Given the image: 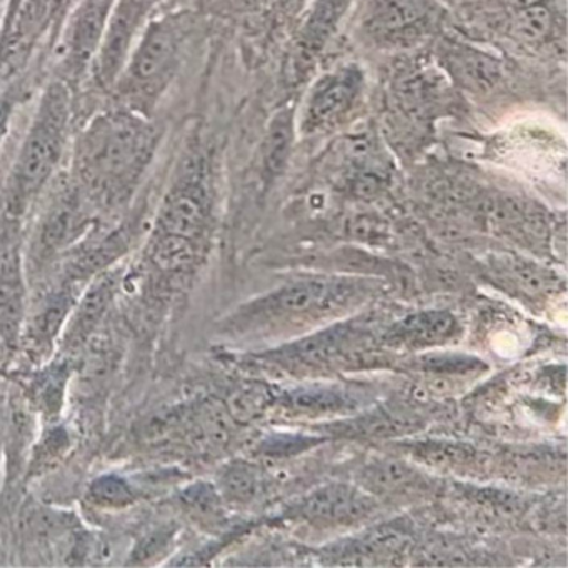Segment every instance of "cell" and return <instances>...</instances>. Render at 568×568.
Masks as SVG:
<instances>
[{
	"instance_id": "obj_1",
	"label": "cell",
	"mask_w": 568,
	"mask_h": 568,
	"mask_svg": "<svg viewBox=\"0 0 568 568\" xmlns=\"http://www.w3.org/2000/svg\"><path fill=\"white\" fill-rule=\"evenodd\" d=\"M151 118L119 108L92 118L74 142L72 181L98 207L128 204L161 142Z\"/></svg>"
},
{
	"instance_id": "obj_2",
	"label": "cell",
	"mask_w": 568,
	"mask_h": 568,
	"mask_svg": "<svg viewBox=\"0 0 568 568\" xmlns=\"http://www.w3.org/2000/svg\"><path fill=\"white\" fill-rule=\"evenodd\" d=\"M74 89L61 79L42 92L28 134L19 148L4 189L6 214L12 222L28 214L36 199L51 184L71 139Z\"/></svg>"
},
{
	"instance_id": "obj_3",
	"label": "cell",
	"mask_w": 568,
	"mask_h": 568,
	"mask_svg": "<svg viewBox=\"0 0 568 568\" xmlns=\"http://www.w3.org/2000/svg\"><path fill=\"white\" fill-rule=\"evenodd\" d=\"M195 28L189 12L148 22L114 89L119 105L151 118L174 82Z\"/></svg>"
},
{
	"instance_id": "obj_4",
	"label": "cell",
	"mask_w": 568,
	"mask_h": 568,
	"mask_svg": "<svg viewBox=\"0 0 568 568\" xmlns=\"http://www.w3.org/2000/svg\"><path fill=\"white\" fill-rule=\"evenodd\" d=\"M374 292L375 284L367 278L334 275L298 278L242 305L229 318V327L247 332L315 321L362 304Z\"/></svg>"
},
{
	"instance_id": "obj_5",
	"label": "cell",
	"mask_w": 568,
	"mask_h": 568,
	"mask_svg": "<svg viewBox=\"0 0 568 568\" xmlns=\"http://www.w3.org/2000/svg\"><path fill=\"white\" fill-rule=\"evenodd\" d=\"M445 18L438 0H367L358 14L357 34L377 51H410L434 39Z\"/></svg>"
},
{
	"instance_id": "obj_6",
	"label": "cell",
	"mask_w": 568,
	"mask_h": 568,
	"mask_svg": "<svg viewBox=\"0 0 568 568\" xmlns=\"http://www.w3.org/2000/svg\"><path fill=\"white\" fill-rule=\"evenodd\" d=\"M367 91L365 71L344 62L315 78L302 101L295 131L304 138L332 134L344 128L361 109Z\"/></svg>"
},
{
	"instance_id": "obj_7",
	"label": "cell",
	"mask_w": 568,
	"mask_h": 568,
	"mask_svg": "<svg viewBox=\"0 0 568 568\" xmlns=\"http://www.w3.org/2000/svg\"><path fill=\"white\" fill-rule=\"evenodd\" d=\"M92 207L95 205L72 178L59 185L32 235L29 261L36 271L78 245L91 225Z\"/></svg>"
},
{
	"instance_id": "obj_8",
	"label": "cell",
	"mask_w": 568,
	"mask_h": 568,
	"mask_svg": "<svg viewBox=\"0 0 568 568\" xmlns=\"http://www.w3.org/2000/svg\"><path fill=\"white\" fill-rule=\"evenodd\" d=\"M355 0H308L282 65L285 88L295 89L308 81L317 68L332 38L337 34L342 21L351 11Z\"/></svg>"
},
{
	"instance_id": "obj_9",
	"label": "cell",
	"mask_w": 568,
	"mask_h": 568,
	"mask_svg": "<svg viewBox=\"0 0 568 568\" xmlns=\"http://www.w3.org/2000/svg\"><path fill=\"white\" fill-rule=\"evenodd\" d=\"M152 0H114L92 62L95 84L112 91L149 22Z\"/></svg>"
},
{
	"instance_id": "obj_10",
	"label": "cell",
	"mask_w": 568,
	"mask_h": 568,
	"mask_svg": "<svg viewBox=\"0 0 568 568\" xmlns=\"http://www.w3.org/2000/svg\"><path fill=\"white\" fill-rule=\"evenodd\" d=\"M114 0H81L61 42L58 79L74 89L91 72Z\"/></svg>"
},
{
	"instance_id": "obj_11",
	"label": "cell",
	"mask_w": 568,
	"mask_h": 568,
	"mask_svg": "<svg viewBox=\"0 0 568 568\" xmlns=\"http://www.w3.org/2000/svg\"><path fill=\"white\" fill-rule=\"evenodd\" d=\"M437 64L450 84L471 94H487L504 79V64L497 55L457 39L438 44Z\"/></svg>"
},
{
	"instance_id": "obj_12",
	"label": "cell",
	"mask_w": 568,
	"mask_h": 568,
	"mask_svg": "<svg viewBox=\"0 0 568 568\" xmlns=\"http://www.w3.org/2000/svg\"><path fill=\"white\" fill-rule=\"evenodd\" d=\"M28 277L21 245L4 235L0 242V338L6 347H18L28 315Z\"/></svg>"
},
{
	"instance_id": "obj_13",
	"label": "cell",
	"mask_w": 568,
	"mask_h": 568,
	"mask_svg": "<svg viewBox=\"0 0 568 568\" xmlns=\"http://www.w3.org/2000/svg\"><path fill=\"white\" fill-rule=\"evenodd\" d=\"M81 292V285L64 278L28 307L21 341L24 338L28 347L31 345L32 354L44 357L52 351Z\"/></svg>"
},
{
	"instance_id": "obj_14",
	"label": "cell",
	"mask_w": 568,
	"mask_h": 568,
	"mask_svg": "<svg viewBox=\"0 0 568 568\" xmlns=\"http://www.w3.org/2000/svg\"><path fill=\"white\" fill-rule=\"evenodd\" d=\"M122 278L124 271L121 267H111L85 284L62 331L68 351L81 347L94 334L95 328L104 321L112 302L118 297Z\"/></svg>"
},
{
	"instance_id": "obj_15",
	"label": "cell",
	"mask_w": 568,
	"mask_h": 568,
	"mask_svg": "<svg viewBox=\"0 0 568 568\" xmlns=\"http://www.w3.org/2000/svg\"><path fill=\"white\" fill-rule=\"evenodd\" d=\"M368 491L345 484L325 485L302 498L294 514L317 525H342L361 520L374 510Z\"/></svg>"
},
{
	"instance_id": "obj_16",
	"label": "cell",
	"mask_w": 568,
	"mask_h": 568,
	"mask_svg": "<svg viewBox=\"0 0 568 568\" xmlns=\"http://www.w3.org/2000/svg\"><path fill=\"white\" fill-rule=\"evenodd\" d=\"M357 328L352 325H335L318 334L301 338L295 344L285 345L281 351L272 352L271 357L282 365H304L314 367L325 362L334 361L338 355L345 354L358 337Z\"/></svg>"
},
{
	"instance_id": "obj_17",
	"label": "cell",
	"mask_w": 568,
	"mask_h": 568,
	"mask_svg": "<svg viewBox=\"0 0 568 568\" xmlns=\"http://www.w3.org/2000/svg\"><path fill=\"white\" fill-rule=\"evenodd\" d=\"M488 268L500 287L521 297L540 298L557 291L558 277L555 272L518 255L491 258Z\"/></svg>"
},
{
	"instance_id": "obj_18",
	"label": "cell",
	"mask_w": 568,
	"mask_h": 568,
	"mask_svg": "<svg viewBox=\"0 0 568 568\" xmlns=\"http://www.w3.org/2000/svg\"><path fill=\"white\" fill-rule=\"evenodd\" d=\"M458 322L447 311H425L408 315L395 324L388 337L410 347H432L450 341L457 335Z\"/></svg>"
},
{
	"instance_id": "obj_19",
	"label": "cell",
	"mask_w": 568,
	"mask_h": 568,
	"mask_svg": "<svg viewBox=\"0 0 568 568\" xmlns=\"http://www.w3.org/2000/svg\"><path fill=\"white\" fill-rule=\"evenodd\" d=\"M215 488L227 505H251L265 490L264 471L247 460H232L219 470Z\"/></svg>"
},
{
	"instance_id": "obj_20",
	"label": "cell",
	"mask_w": 568,
	"mask_h": 568,
	"mask_svg": "<svg viewBox=\"0 0 568 568\" xmlns=\"http://www.w3.org/2000/svg\"><path fill=\"white\" fill-rule=\"evenodd\" d=\"M361 484L375 495H404L420 490L425 478L400 460H377L364 467Z\"/></svg>"
},
{
	"instance_id": "obj_21",
	"label": "cell",
	"mask_w": 568,
	"mask_h": 568,
	"mask_svg": "<svg viewBox=\"0 0 568 568\" xmlns=\"http://www.w3.org/2000/svg\"><path fill=\"white\" fill-rule=\"evenodd\" d=\"M558 28H561V19L557 8L551 6V0L521 11L510 12L508 31L525 45H541L555 38Z\"/></svg>"
},
{
	"instance_id": "obj_22",
	"label": "cell",
	"mask_w": 568,
	"mask_h": 568,
	"mask_svg": "<svg viewBox=\"0 0 568 568\" xmlns=\"http://www.w3.org/2000/svg\"><path fill=\"white\" fill-rule=\"evenodd\" d=\"M232 420L224 402L207 400L191 418L192 437L209 450L224 448L231 440Z\"/></svg>"
},
{
	"instance_id": "obj_23",
	"label": "cell",
	"mask_w": 568,
	"mask_h": 568,
	"mask_svg": "<svg viewBox=\"0 0 568 568\" xmlns=\"http://www.w3.org/2000/svg\"><path fill=\"white\" fill-rule=\"evenodd\" d=\"M287 408L301 415H332L347 412L351 408V397L345 392L334 387H307L291 392L282 398Z\"/></svg>"
},
{
	"instance_id": "obj_24",
	"label": "cell",
	"mask_w": 568,
	"mask_h": 568,
	"mask_svg": "<svg viewBox=\"0 0 568 568\" xmlns=\"http://www.w3.org/2000/svg\"><path fill=\"white\" fill-rule=\"evenodd\" d=\"M85 498L92 507L101 510H124L139 500V490L124 475L104 474L88 485Z\"/></svg>"
},
{
	"instance_id": "obj_25",
	"label": "cell",
	"mask_w": 568,
	"mask_h": 568,
	"mask_svg": "<svg viewBox=\"0 0 568 568\" xmlns=\"http://www.w3.org/2000/svg\"><path fill=\"white\" fill-rule=\"evenodd\" d=\"M275 400L277 397L268 385L248 382L231 392L224 405L234 424H248L264 415Z\"/></svg>"
},
{
	"instance_id": "obj_26",
	"label": "cell",
	"mask_w": 568,
	"mask_h": 568,
	"mask_svg": "<svg viewBox=\"0 0 568 568\" xmlns=\"http://www.w3.org/2000/svg\"><path fill=\"white\" fill-rule=\"evenodd\" d=\"M69 365L54 364L44 368L31 384V400L48 418L58 417L64 402L65 385H68Z\"/></svg>"
},
{
	"instance_id": "obj_27",
	"label": "cell",
	"mask_w": 568,
	"mask_h": 568,
	"mask_svg": "<svg viewBox=\"0 0 568 568\" xmlns=\"http://www.w3.org/2000/svg\"><path fill=\"white\" fill-rule=\"evenodd\" d=\"M182 505L195 521L202 525L221 524L224 520V500L215 485L194 484L182 491Z\"/></svg>"
},
{
	"instance_id": "obj_28",
	"label": "cell",
	"mask_w": 568,
	"mask_h": 568,
	"mask_svg": "<svg viewBox=\"0 0 568 568\" xmlns=\"http://www.w3.org/2000/svg\"><path fill=\"white\" fill-rule=\"evenodd\" d=\"M414 457L432 467L458 468L468 465L477 457V452L468 445L450 442H425L414 447Z\"/></svg>"
},
{
	"instance_id": "obj_29",
	"label": "cell",
	"mask_w": 568,
	"mask_h": 568,
	"mask_svg": "<svg viewBox=\"0 0 568 568\" xmlns=\"http://www.w3.org/2000/svg\"><path fill=\"white\" fill-rule=\"evenodd\" d=\"M179 527L175 524L159 525L141 537L129 555L131 565H151L161 557H165L178 537Z\"/></svg>"
},
{
	"instance_id": "obj_30",
	"label": "cell",
	"mask_w": 568,
	"mask_h": 568,
	"mask_svg": "<svg viewBox=\"0 0 568 568\" xmlns=\"http://www.w3.org/2000/svg\"><path fill=\"white\" fill-rule=\"evenodd\" d=\"M322 438L314 435L302 434H275L265 437L255 448L258 457L267 458H287L294 455L304 454L311 448L317 447Z\"/></svg>"
},
{
	"instance_id": "obj_31",
	"label": "cell",
	"mask_w": 568,
	"mask_h": 568,
	"mask_svg": "<svg viewBox=\"0 0 568 568\" xmlns=\"http://www.w3.org/2000/svg\"><path fill=\"white\" fill-rule=\"evenodd\" d=\"M68 440L69 435L61 427L49 430L42 438L41 450L36 452L32 467H45L49 462L61 457L62 452L68 448Z\"/></svg>"
},
{
	"instance_id": "obj_32",
	"label": "cell",
	"mask_w": 568,
	"mask_h": 568,
	"mask_svg": "<svg viewBox=\"0 0 568 568\" xmlns=\"http://www.w3.org/2000/svg\"><path fill=\"white\" fill-rule=\"evenodd\" d=\"M16 105H18V91L14 88L6 89L4 94H0V145L4 144L8 138Z\"/></svg>"
},
{
	"instance_id": "obj_33",
	"label": "cell",
	"mask_w": 568,
	"mask_h": 568,
	"mask_svg": "<svg viewBox=\"0 0 568 568\" xmlns=\"http://www.w3.org/2000/svg\"><path fill=\"white\" fill-rule=\"evenodd\" d=\"M541 2H547V0H501V4L508 9V14L531 8V6L541 4Z\"/></svg>"
},
{
	"instance_id": "obj_34",
	"label": "cell",
	"mask_w": 568,
	"mask_h": 568,
	"mask_svg": "<svg viewBox=\"0 0 568 568\" xmlns=\"http://www.w3.org/2000/svg\"><path fill=\"white\" fill-rule=\"evenodd\" d=\"M245 8H258V6L267 4L271 0H241Z\"/></svg>"
},
{
	"instance_id": "obj_35",
	"label": "cell",
	"mask_w": 568,
	"mask_h": 568,
	"mask_svg": "<svg viewBox=\"0 0 568 568\" xmlns=\"http://www.w3.org/2000/svg\"><path fill=\"white\" fill-rule=\"evenodd\" d=\"M9 0H0V26H2V21H4L6 9H8Z\"/></svg>"
},
{
	"instance_id": "obj_36",
	"label": "cell",
	"mask_w": 568,
	"mask_h": 568,
	"mask_svg": "<svg viewBox=\"0 0 568 568\" xmlns=\"http://www.w3.org/2000/svg\"><path fill=\"white\" fill-rule=\"evenodd\" d=\"M308 0H291V8L294 9H301L304 8V6H307Z\"/></svg>"
},
{
	"instance_id": "obj_37",
	"label": "cell",
	"mask_w": 568,
	"mask_h": 568,
	"mask_svg": "<svg viewBox=\"0 0 568 568\" xmlns=\"http://www.w3.org/2000/svg\"><path fill=\"white\" fill-rule=\"evenodd\" d=\"M6 344L2 342V338H0V355H2V351H4Z\"/></svg>"
}]
</instances>
